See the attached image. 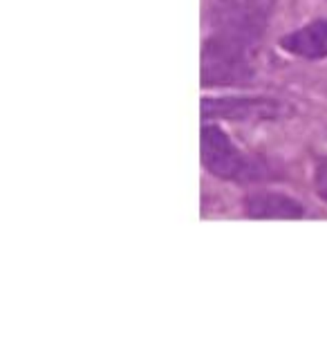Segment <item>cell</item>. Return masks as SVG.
I'll return each instance as SVG.
<instances>
[{
    "mask_svg": "<svg viewBox=\"0 0 327 352\" xmlns=\"http://www.w3.org/2000/svg\"><path fill=\"white\" fill-rule=\"evenodd\" d=\"M276 0H213V32L256 43L262 38Z\"/></svg>",
    "mask_w": 327,
    "mask_h": 352,
    "instance_id": "obj_3",
    "label": "cell"
},
{
    "mask_svg": "<svg viewBox=\"0 0 327 352\" xmlns=\"http://www.w3.org/2000/svg\"><path fill=\"white\" fill-rule=\"evenodd\" d=\"M256 43L213 32L202 52L204 85H247L256 76Z\"/></svg>",
    "mask_w": 327,
    "mask_h": 352,
    "instance_id": "obj_1",
    "label": "cell"
},
{
    "mask_svg": "<svg viewBox=\"0 0 327 352\" xmlns=\"http://www.w3.org/2000/svg\"><path fill=\"white\" fill-rule=\"evenodd\" d=\"M280 47L294 56L309 58V61L325 58L327 56V19L312 21L303 25L300 30L282 36Z\"/></svg>",
    "mask_w": 327,
    "mask_h": 352,
    "instance_id": "obj_5",
    "label": "cell"
},
{
    "mask_svg": "<svg viewBox=\"0 0 327 352\" xmlns=\"http://www.w3.org/2000/svg\"><path fill=\"white\" fill-rule=\"evenodd\" d=\"M202 162L215 177L229 182H249L260 179L264 168L253 157L245 155L238 146L229 140V135L218 126L202 128Z\"/></svg>",
    "mask_w": 327,
    "mask_h": 352,
    "instance_id": "obj_2",
    "label": "cell"
},
{
    "mask_svg": "<svg viewBox=\"0 0 327 352\" xmlns=\"http://www.w3.org/2000/svg\"><path fill=\"white\" fill-rule=\"evenodd\" d=\"M245 211L249 218H282L298 220L305 216V207L298 200L282 193H256L245 200Z\"/></svg>",
    "mask_w": 327,
    "mask_h": 352,
    "instance_id": "obj_6",
    "label": "cell"
},
{
    "mask_svg": "<svg viewBox=\"0 0 327 352\" xmlns=\"http://www.w3.org/2000/svg\"><path fill=\"white\" fill-rule=\"evenodd\" d=\"M285 113L280 101L267 97H220V99H202V115L206 119H234V122H267L278 119Z\"/></svg>",
    "mask_w": 327,
    "mask_h": 352,
    "instance_id": "obj_4",
    "label": "cell"
},
{
    "mask_svg": "<svg viewBox=\"0 0 327 352\" xmlns=\"http://www.w3.org/2000/svg\"><path fill=\"white\" fill-rule=\"evenodd\" d=\"M316 191L327 202V166L325 164L318 166V170H316Z\"/></svg>",
    "mask_w": 327,
    "mask_h": 352,
    "instance_id": "obj_7",
    "label": "cell"
}]
</instances>
